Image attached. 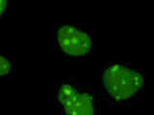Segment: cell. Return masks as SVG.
Returning <instances> with one entry per match:
<instances>
[{
	"mask_svg": "<svg viewBox=\"0 0 154 115\" xmlns=\"http://www.w3.org/2000/svg\"><path fill=\"white\" fill-rule=\"evenodd\" d=\"M66 114L94 115L97 113V105L91 91H81L62 107Z\"/></svg>",
	"mask_w": 154,
	"mask_h": 115,
	"instance_id": "obj_3",
	"label": "cell"
},
{
	"mask_svg": "<svg viewBox=\"0 0 154 115\" xmlns=\"http://www.w3.org/2000/svg\"><path fill=\"white\" fill-rule=\"evenodd\" d=\"M55 46L60 54L67 59H82L91 51L93 36L74 24H57Z\"/></svg>",
	"mask_w": 154,
	"mask_h": 115,
	"instance_id": "obj_2",
	"label": "cell"
},
{
	"mask_svg": "<svg viewBox=\"0 0 154 115\" xmlns=\"http://www.w3.org/2000/svg\"><path fill=\"white\" fill-rule=\"evenodd\" d=\"M78 86L72 80H64L57 85L55 90V103L58 107L62 108L70 99L79 92Z\"/></svg>",
	"mask_w": 154,
	"mask_h": 115,
	"instance_id": "obj_4",
	"label": "cell"
},
{
	"mask_svg": "<svg viewBox=\"0 0 154 115\" xmlns=\"http://www.w3.org/2000/svg\"><path fill=\"white\" fill-rule=\"evenodd\" d=\"M14 73V65L12 61L9 60L7 56H5L0 52V77L11 76Z\"/></svg>",
	"mask_w": 154,
	"mask_h": 115,
	"instance_id": "obj_5",
	"label": "cell"
},
{
	"mask_svg": "<svg viewBox=\"0 0 154 115\" xmlns=\"http://www.w3.org/2000/svg\"><path fill=\"white\" fill-rule=\"evenodd\" d=\"M7 1L8 0H0V20L5 16V13H6Z\"/></svg>",
	"mask_w": 154,
	"mask_h": 115,
	"instance_id": "obj_6",
	"label": "cell"
},
{
	"mask_svg": "<svg viewBox=\"0 0 154 115\" xmlns=\"http://www.w3.org/2000/svg\"><path fill=\"white\" fill-rule=\"evenodd\" d=\"M146 84V73L123 61H112L102 75L101 91L108 104L124 105L139 95Z\"/></svg>",
	"mask_w": 154,
	"mask_h": 115,
	"instance_id": "obj_1",
	"label": "cell"
}]
</instances>
